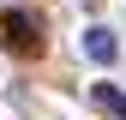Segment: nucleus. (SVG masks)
<instances>
[{
    "label": "nucleus",
    "mask_w": 126,
    "mask_h": 120,
    "mask_svg": "<svg viewBox=\"0 0 126 120\" xmlns=\"http://www.w3.org/2000/svg\"><path fill=\"white\" fill-rule=\"evenodd\" d=\"M0 48L12 54H42V30L30 12H0Z\"/></svg>",
    "instance_id": "f257e3e1"
},
{
    "label": "nucleus",
    "mask_w": 126,
    "mask_h": 120,
    "mask_svg": "<svg viewBox=\"0 0 126 120\" xmlns=\"http://www.w3.org/2000/svg\"><path fill=\"white\" fill-rule=\"evenodd\" d=\"M78 48H84V60L108 66V60L120 54V42H114V30H84V36H78Z\"/></svg>",
    "instance_id": "f03ea898"
},
{
    "label": "nucleus",
    "mask_w": 126,
    "mask_h": 120,
    "mask_svg": "<svg viewBox=\"0 0 126 120\" xmlns=\"http://www.w3.org/2000/svg\"><path fill=\"white\" fill-rule=\"evenodd\" d=\"M90 96H96V108H108L114 120H126V96H120L114 84H96V90H90Z\"/></svg>",
    "instance_id": "7ed1b4c3"
}]
</instances>
